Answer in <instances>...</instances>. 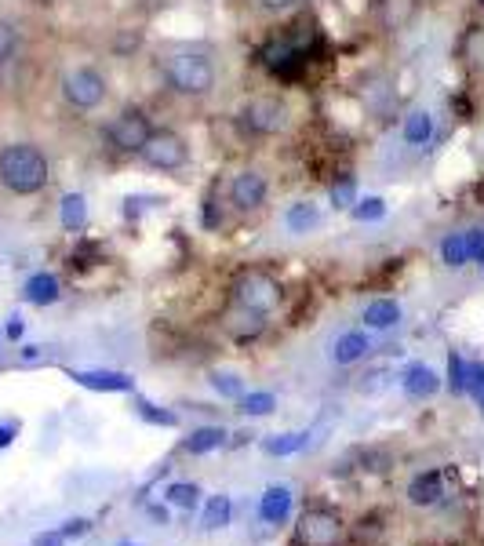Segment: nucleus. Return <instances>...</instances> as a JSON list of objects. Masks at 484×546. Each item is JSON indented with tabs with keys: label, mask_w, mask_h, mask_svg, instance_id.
I'll use <instances>...</instances> for the list:
<instances>
[{
	"label": "nucleus",
	"mask_w": 484,
	"mask_h": 546,
	"mask_svg": "<svg viewBox=\"0 0 484 546\" xmlns=\"http://www.w3.org/2000/svg\"><path fill=\"white\" fill-rule=\"evenodd\" d=\"M441 496H444L441 470H423V474H415L412 485H408V503L412 506H437Z\"/></svg>",
	"instance_id": "nucleus-13"
},
{
	"label": "nucleus",
	"mask_w": 484,
	"mask_h": 546,
	"mask_svg": "<svg viewBox=\"0 0 484 546\" xmlns=\"http://www.w3.org/2000/svg\"><path fill=\"white\" fill-rule=\"evenodd\" d=\"M59 277H51V273H37V277H30L26 281V303L33 306H48L59 299Z\"/></svg>",
	"instance_id": "nucleus-22"
},
{
	"label": "nucleus",
	"mask_w": 484,
	"mask_h": 546,
	"mask_svg": "<svg viewBox=\"0 0 484 546\" xmlns=\"http://www.w3.org/2000/svg\"><path fill=\"white\" fill-rule=\"evenodd\" d=\"M117 546H135V543H128V539H124V543H117Z\"/></svg>",
	"instance_id": "nucleus-41"
},
{
	"label": "nucleus",
	"mask_w": 484,
	"mask_h": 546,
	"mask_svg": "<svg viewBox=\"0 0 484 546\" xmlns=\"http://www.w3.org/2000/svg\"><path fill=\"white\" fill-rule=\"evenodd\" d=\"M142 164H150L157 172H179L190 164V146L179 132L172 128H153V135L146 139V146L139 150Z\"/></svg>",
	"instance_id": "nucleus-6"
},
{
	"label": "nucleus",
	"mask_w": 484,
	"mask_h": 546,
	"mask_svg": "<svg viewBox=\"0 0 484 546\" xmlns=\"http://www.w3.org/2000/svg\"><path fill=\"white\" fill-rule=\"evenodd\" d=\"M386 208H383V201H379V197H368V201H357V208H353V219H379V215H383Z\"/></svg>",
	"instance_id": "nucleus-33"
},
{
	"label": "nucleus",
	"mask_w": 484,
	"mask_h": 546,
	"mask_svg": "<svg viewBox=\"0 0 484 546\" xmlns=\"http://www.w3.org/2000/svg\"><path fill=\"white\" fill-rule=\"evenodd\" d=\"M19 437V423H0V448H8Z\"/></svg>",
	"instance_id": "nucleus-36"
},
{
	"label": "nucleus",
	"mask_w": 484,
	"mask_h": 546,
	"mask_svg": "<svg viewBox=\"0 0 484 546\" xmlns=\"http://www.w3.org/2000/svg\"><path fill=\"white\" fill-rule=\"evenodd\" d=\"M368 350H372V343H368V335L364 332H343L332 346V361L335 364H357Z\"/></svg>",
	"instance_id": "nucleus-16"
},
{
	"label": "nucleus",
	"mask_w": 484,
	"mask_h": 546,
	"mask_svg": "<svg viewBox=\"0 0 484 546\" xmlns=\"http://www.w3.org/2000/svg\"><path fill=\"white\" fill-rule=\"evenodd\" d=\"M288 510H292V492L288 488H266L263 499H259V517L266 525H281Z\"/></svg>",
	"instance_id": "nucleus-18"
},
{
	"label": "nucleus",
	"mask_w": 484,
	"mask_h": 546,
	"mask_svg": "<svg viewBox=\"0 0 484 546\" xmlns=\"http://www.w3.org/2000/svg\"><path fill=\"white\" fill-rule=\"evenodd\" d=\"M263 62H266V70H270L273 77H281V81H295V77L303 73V66H306V48L299 41H292V37H277V41H270L263 48Z\"/></svg>",
	"instance_id": "nucleus-9"
},
{
	"label": "nucleus",
	"mask_w": 484,
	"mask_h": 546,
	"mask_svg": "<svg viewBox=\"0 0 484 546\" xmlns=\"http://www.w3.org/2000/svg\"><path fill=\"white\" fill-rule=\"evenodd\" d=\"M226 521H230V496H215L212 503H208V510H204V528L215 532V528H222Z\"/></svg>",
	"instance_id": "nucleus-27"
},
{
	"label": "nucleus",
	"mask_w": 484,
	"mask_h": 546,
	"mask_svg": "<svg viewBox=\"0 0 484 546\" xmlns=\"http://www.w3.org/2000/svg\"><path fill=\"white\" fill-rule=\"evenodd\" d=\"M19 51V33H15V26L11 22L0 19V66L4 62H11V55Z\"/></svg>",
	"instance_id": "nucleus-30"
},
{
	"label": "nucleus",
	"mask_w": 484,
	"mask_h": 546,
	"mask_svg": "<svg viewBox=\"0 0 484 546\" xmlns=\"http://www.w3.org/2000/svg\"><path fill=\"white\" fill-rule=\"evenodd\" d=\"M62 543H66V536H62V532H44V536L33 539V546H62Z\"/></svg>",
	"instance_id": "nucleus-38"
},
{
	"label": "nucleus",
	"mask_w": 484,
	"mask_h": 546,
	"mask_svg": "<svg viewBox=\"0 0 484 546\" xmlns=\"http://www.w3.org/2000/svg\"><path fill=\"white\" fill-rule=\"evenodd\" d=\"M481 4H484V0H481Z\"/></svg>",
	"instance_id": "nucleus-43"
},
{
	"label": "nucleus",
	"mask_w": 484,
	"mask_h": 546,
	"mask_svg": "<svg viewBox=\"0 0 484 546\" xmlns=\"http://www.w3.org/2000/svg\"><path fill=\"white\" fill-rule=\"evenodd\" d=\"M153 135V124L146 117V110L139 106H124L117 117L106 128V139L117 153H128V157H139V150L146 146V139Z\"/></svg>",
	"instance_id": "nucleus-7"
},
{
	"label": "nucleus",
	"mask_w": 484,
	"mask_h": 546,
	"mask_svg": "<svg viewBox=\"0 0 484 546\" xmlns=\"http://www.w3.org/2000/svg\"><path fill=\"white\" fill-rule=\"evenodd\" d=\"M161 73L168 88L182 99H208L219 84V70H215V59L208 51L197 48H179L168 51L161 59Z\"/></svg>",
	"instance_id": "nucleus-1"
},
{
	"label": "nucleus",
	"mask_w": 484,
	"mask_h": 546,
	"mask_svg": "<svg viewBox=\"0 0 484 546\" xmlns=\"http://www.w3.org/2000/svg\"><path fill=\"white\" fill-rule=\"evenodd\" d=\"M273 405H277V397H273V394H248V397H241V412L244 415H270Z\"/></svg>",
	"instance_id": "nucleus-29"
},
{
	"label": "nucleus",
	"mask_w": 484,
	"mask_h": 546,
	"mask_svg": "<svg viewBox=\"0 0 484 546\" xmlns=\"http://www.w3.org/2000/svg\"><path fill=\"white\" fill-rule=\"evenodd\" d=\"M364 324L372 328V332H386V328H394L401 324V306L394 299H372V303L364 306Z\"/></svg>",
	"instance_id": "nucleus-15"
},
{
	"label": "nucleus",
	"mask_w": 484,
	"mask_h": 546,
	"mask_svg": "<svg viewBox=\"0 0 484 546\" xmlns=\"http://www.w3.org/2000/svg\"><path fill=\"white\" fill-rule=\"evenodd\" d=\"M401 135H404L408 146H426V142L434 139V113H430V110H412L408 117H404Z\"/></svg>",
	"instance_id": "nucleus-17"
},
{
	"label": "nucleus",
	"mask_w": 484,
	"mask_h": 546,
	"mask_svg": "<svg viewBox=\"0 0 484 546\" xmlns=\"http://www.w3.org/2000/svg\"><path fill=\"white\" fill-rule=\"evenodd\" d=\"M481 270H484V259H481Z\"/></svg>",
	"instance_id": "nucleus-42"
},
{
	"label": "nucleus",
	"mask_w": 484,
	"mask_h": 546,
	"mask_svg": "<svg viewBox=\"0 0 484 546\" xmlns=\"http://www.w3.org/2000/svg\"><path fill=\"white\" fill-rule=\"evenodd\" d=\"M59 215H62V226H66V230H84V223H88V204H84L81 193H66Z\"/></svg>",
	"instance_id": "nucleus-24"
},
{
	"label": "nucleus",
	"mask_w": 484,
	"mask_h": 546,
	"mask_svg": "<svg viewBox=\"0 0 484 546\" xmlns=\"http://www.w3.org/2000/svg\"><path fill=\"white\" fill-rule=\"evenodd\" d=\"M62 536L66 539H73V536H84V532H88V521H84V517H77V521H70V525L66 528H59Z\"/></svg>",
	"instance_id": "nucleus-37"
},
{
	"label": "nucleus",
	"mask_w": 484,
	"mask_h": 546,
	"mask_svg": "<svg viewBox=\"0 0 484 546\" xmlns=\"http://www.w3.org/2000/svg\"><path fill=\"white\" fill-rule=\"evenodd\" d=\"M197 496H201V488H197V485H186V481L164 488V499H168L172 506H182V510H193V506H197Z\"/></svg>",
	"instance_id": "nucleus-26"
},
{
	"label": "nucleus",
	"mask_w": 484,
	"mask_h": 546,
	"mask_svg": "<svg viewBox=\"0 0 484 546\" xmlns=\"http://www.w3.org/2000/svg\"><path fill=\"white\" fill-rule=\"evenodd\" d=\"M288 124H292V110H288V102L277 99V95H255V99L244 102V110H241L244 135L273 139V135L288 132Z\"/></svg>",
	"instance_id": "nucleus-3"
},
{
	"label": "nucleus",
	"mask_w": 484,
	"mask_h": 546,
	"mask_svg": "<svg viewBox=\"0 0 484 546\" xmlns=\"http://www.w3.org/2000/svg\"><path fill=\"white\" fill-rule=\"evenodd\" d=\"M139 415L146 419V423H157V426H175V423H179L172 412H161V408L150 405V401H139Z\"/></svg>",
	"instance_id": "nucleus-32"
},
{
	"label": "nucleus",
	"mask_w": 484,
	"mask_h": 546,
	"mask_svg": "<svg viewBox=\"0 0 484 546\" xmlns=\"http://www.w3.org/2000/svg\"><path fill=\"white\" fill-rule=\"evenodd\" d=\"M106 91H110V84H106V77L95 66H77V70H70L62 77V99L77 113L99 110L102 102H106Z\"/></svg>",
	"instance_id": "nucleus-5"
},
{
	"label": "nucleus",
	"mask_w": 484,
	"mask_h": 546,
	"mask_svg": "<svg viewBox=\"0 0 484 546\" xmlns=\"http://www.w3.org/2000/svg\"><path fill=\"white\" fill-rule=\"evenodd\" d=\"M73 379L88 390H110V394H128L132 390V379L121 372H73Z\"/></svg>",
	"instance_id": "nucleus-19"
},
{
	"label": "nucleus",
	"mask_w": 484,
	"mask_h": 546,
	"mask_svg": "<svg viewBox=\"0 0 484 546\" xmlns=\"http://www.w3.org/2000/svg\"><path fill=\"white\" fill-rule=\"evenodd\" d=\"M306 445V434H273L263 441V452L266 455H292Z\"/></svg>",
	"instance_id": "nucleus-25"
},
{
	"label": "nucleus",
	"mask_w": 484,
	"mask_h": 546,
	"mask_svg": "<svg viewBox=\"0 0 484 546\" xmlns=\"http://www.w3.org/2000/svg\"><path fill=\"white\" fill-rule=\"evenodd\" d=\"M150 517L153 521H161V525H168V510H164V506H150Z\"/></svg>",
	"instance_id": "nucleus-39"
},
{
	"label": "nucleus",
	"mask_w": 484,
	"mask_h": 546,
	"mask_svg": "<svg viewBox=\"0 0 484 546\" xmlns=\"http://www.w3.org/2000/svg\"><path fill=\"white\" fill-rule=\"evenodd\" d=\"M459 62H463L466 73L484 77V26H470V30L459 37Z\"/></svg>",
	"instance_id": "nucleus-12"
},
{
	"label": "nucleus",
	"mask_w": 484,
	"mask_h": 546,
	"mask_svg": "<svg viewBox=\"0 0 484 546\" xmlns=\"http://www.w3.org/2000/svg\"><path fill=\"white\" fill-rule=\"evenodd\" d=\"M441 259L444 266H452V270H459V266L474 263V252H470V233H448L441 241Z\"/></svg>",
	"instance_id": "nucleus-21"
},
{
	"label": "nucleus",
	"mask_w": 484,
	"mask_h": 546,
	"mask_svg": "<svg viewBox=\"0 0 484 546\" xmlns=\"http://www.w3.org/2000/svg\"><path fill=\"white\" fill-rule=\"evenodd\" d=\"M263 11H270V15H281V11H292L299 0H255Z\"/></svg>",
	"instance_id": "nucleus-34"
},
{
	"label": "nucleus",
	"mask_w": 484,
	"mask_h": 546,
	"mask_svg": "<svg viewBox=\"0 0 484 546\" xmlns=\"http://www.w3.org/2000/svg\"><path fill=\"white\" fill-rule=\"evenodd\" d=\"M284 226L292 233H310L321 226V212H317V204L313 201H295L288 204V212H284Z\"/></svg>",
	"instance_id": "nucleus-20"
},
{
	"label": "nucleus",
	"mask_w": 484,
	"mask_h": 546,
	"mask_svg": "<svg viewBox=\"0 0 484 546\" xmlns=\"http://www.w3.org/2000/svg\"><path fill=\"white\" fill-rule=\"evenodd\" d=\"M222 445H226V430H222V426H201V430H193V434L186 437V445L182 448L190 455H208Z\"/></svg>",
	"instance_id": "nucleus-23"
},
{
	"label": "nucleus",
	"mask_w": 484,
	"mask_h": 546,
	"mask_svg": "<svg viewBox=\"0 0 484 546\" xmlns=\"http://www.w3.org/2000/svg\"><path fill=\"white\" fill-rule=\"evenodd\" d=\"M448 390L466 394V361L459 354H452V361H448Z\"/></svg>",
	"instance_id": "nucleus-31"
},
{
	"label": "nucleus",
	"mask_w": 484,
	"mask_h": 546,
	"mask_svg": "<svg viewBox=\"0 0 484 546\" xmlns=\"http://www.w3.org/2000/svg\"><path fill=\"white\" fill-rule=\"evenodd\" d=\"M346 521L332 506H310L295 521V546H339L343 543Z\"/></svg>",
	"instance_id": "nucleus-4"
},
{
	"label": "nucleus",
	"mask_w": 484,
	"mask_h": 546,
	"mask_svg": "<svg viewBox=\"0 0 484 546\" xmlns=\"http://www.w3.org/2000/svg\"><path fill=\"white\" fill-rule=\"evenodd\" d=\"M212 386L222 397H244L241 375H233V372H212Z\"/></svg>",
	"instance_id": "nucleus-28"
},
{
	"label": "nucleus",
	"mask_w": 484,
	"mask_h": 546,
	"mask_svg": "<svg viewBox=\"0 0 484 546\" xmlns=\"http://www.w3.org/2000/svg\"><path fill=\"white\" fill-rule=\"evenodd\" d=\"M332 201H335V204H343V208L353 201V182H350V179H346L343 186H335V190H332Z\"/></svg>",
	"instance_id": "nucleus-35"
},
{
	"label": "nucleus",
	"mask_w": 484,
	"mask_h": 546,
	"mask_svg": "<svg viewBox=\"0 0 484 546\" xmlns=\"http://www.w3.org/2000/svg\"><path fill=\"white\" fill-rule=\"evenodd\" d=\"M270 197V182L259 168H241L230 179V204L237 212H259Z\"/></svg>",
	"instance_id": "nucleus-10"
},
{
	"label": "nucleus",
	"mask_w": 484,
	"mask_h": 546,
	"mask_svg": "<svg viewBox=\"0 0 484 546\" xmlns=\"http://www.w3.org/2000/svg\"><path fill=\"white\" fill-rule=\"evenodd\" d=\"M8 335H11V339H19V335H22V321H19V317H11V324H8Z\"/></svg>",
	"instance_id": "nucleus-40"
},
{
	"label": "nucleus",
	"mask_w": 484,
	"mask_h": 546,
	"mask_svg": "<svg viewBox=\"0 0 484 546\" xmlns=\"http://www.w3.org/2000/svg\"><path fill=\"white\" fill-rule=\"evenodd\" d=\"M401 386L408 397H434L437 390H441V375H437L430 364H412V368L404 372Z\"/></svg>",
	"instance_id": "nucleus-14"
},
{
	"label": "nucleus",
	"mask_w": 484,
	"mask_h": 546,
	"mask_svg": "<svg viewBox=\"0 0 484 546\" xmlns=\"http://www.w3.org/2000/svg\"><path fill=\"white\" fill-rule=\"evenodd\" d=\"M222 324H226V332H230L233 339H241V343H252V339H259V335L266 332V314L233 303V310L226 314V321H222Z\"/></svg>",
	"instance_id": "nucleus-11"
},
{
	"label": "nucleus",
	"mask_w": 484,
	"mask_h": 546,
	"mask_svg": "<svg viewBox=\"0 0 484 546\" xmlns=\"http://www.w3.org/2000/svg\"><path fill=\"white\" fill-rule=\"evenodd\" d=\"M51 179V164L44 157L41 146L33 142H11L0 150V182L4 190L19 193V197H33L41 193Z\"/></svg>",
	"instance_id": "nucleus-2"
},
{
	"label": "nucleus",
	"mask_w": 484,
	"mask_h": 546,
	"mask_svg": "<svg viewBox=\"0 0 484 546\" xmlns=\"http://www.w3.org/2000/svg\"><path fill=\"white\" fill-rule=\"evenodd\" d=\"M233 303L259 310V314H273L277 303H281V284L273 281L266 270H244L233 281Z\"/></svg>",
	"instance_id": "nucleus-8"
}]
</instances>
